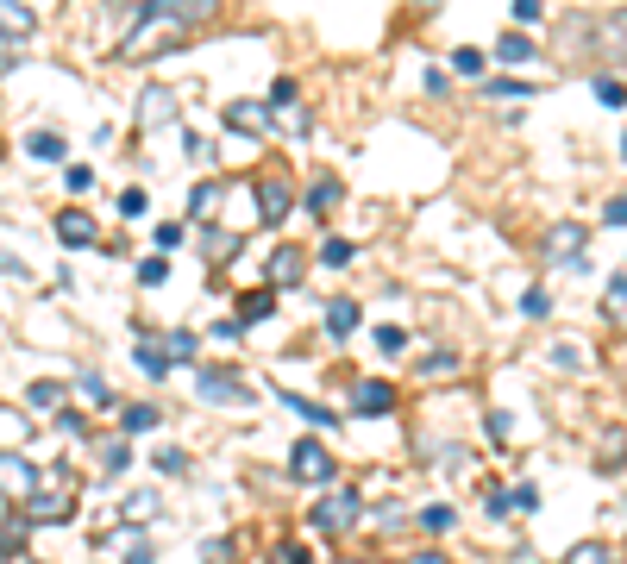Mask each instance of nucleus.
I'll list each match as a JSON object with an SVG mask.
<instances>
[{
  "instance_id": "nucleus-1",
  "label": "nucleus",
  "mask_w": 627,
  "mask_h": 564,
  "mask_svg": "<svg viewBox=\"0 0 627 564\" xmlns=\"http://www.w3.org/2000/svg\"><path fill=\"white\" fill-rule=\"evenodd\" d=\"M182 38H189V26H182V19L145 7V13H138V38H126L113 57H120V63H145V57H157V51H176Z\"/></svg>"
},
{
  "instance_id": "nucleus-2",
  "label": "nucleus",
  "mask_w": 627,
  "mask_h": 564,
  "mask_svg": "<svg viewBox=\"0 0 627 564\" xmlns=\"http://www.w3.org/2000/svg\"><path fill=\"white\" fill-rule=\"evenodd\" d=\"M195 395H201V402H214V408H251V402H258V389H251L239 370H201Z\"/></svg>"
},
{
  "instance_id": "nucleus-3",
  "label": "nucleus",
  "mask_w": 627,
  "mask_h": 564,
  "mask_svg": "<svg viewBox=\"0 0 627 564\" xmlns=\"http://www.w3.org/2000/svg\"><path fill=\"white\" fill-rule=\"evenodd\" d=\"M289 477L295 483H308V489H327L333 483V452L320 439H295V452H289Z\"/></svg>"
},
{
  "instance_id": "nucleus-4",
  "label": "nucleus",
  "mask_w": 627,
  "mask_h": 564,
  "mask_svg": "<svg viewBox=\"0 0 627 564\" xmlns=\"http://www.w3.org/2000/svg\"><path fill=\"white\" fill-rule=\"evenodd\" d=\"M358 489H327V496H320L314 502V514H308V521L320 527V533H352L358 527Z\"/></svg>"
},
{
  "instance_id": "nucleus-5",
  "label": "nucleus",
  "mask_w": 627,
  "mask_h": 564,
  "mask_svg": "<svg viewBox=\"0 0 627 564\" xmlns=\"http://www.w3.org/2000/svg\"><path fill=\"white\" fill-rule=\"evenodd\" d=\"M176 120H182V107H176V94L164 82H151L145 94H138V132H164Z\"/></svg>"
},
{
  "instance_id": "nucleus-6",
  "label": "nucleus",
  "mask_w": 627,
  "mask_h": 564,
  "mask_svg": "<svg viewBox=\"0 0 627 564\" xmlns=\"http://www.w3.org/2000/svg\"><path fill=\"white\" fill-rule=\"evenodd\" d=\"M289 207H295V182H289L283 170L258 176V214H264L270 226H283V220H289Z\"/></svg>"
},
{
  "instance_id": "nucleus-7",
  "label": "nucleus",
  "mask_w": 627,
  "mask_h": 564,
  "mask_svg": "<svg viewBox=\"0 0 627 564\" xmlns=\"http://www.w3.org/2000/svg\"><path fill=\"white\" fill-rule=\"evenodd\" d=\"M596 57L609 63V69L627 63V7H615V13H602V19H596Z\"/></svg>"
},
{
  "instance_id": "nucleus-8",
  "label": "nucleus",
  "mask_w": 627,
  "mask_h": 564,
  "mask_svg": "<svg viewBox=\"0 0 627 564\" xmlns=\"http://www.w3.org/2000/svg\"><path fill=\"white\" fill-rule=\"evenodd\" d=\"M264 276H270V289H301V276H308V251H301V245H276Z\"/></svg>"
},
{
  "instance_id": "nucleus-9",
  "label": "nucleus",
  "mask_w": 627,
  "mask_h": 564,
  "mask_svg": "<svg viewBox=\"0 0 627 564\" xmlns=\"http://www.w3.org/2000/svg\"><path fill=\"white\" fill-rule=\"evenodd\" d=\"M270 120V101H226V132H245V138H264Z\"/></svg>"
},
{
  "instance_id": "nucleus-10",
  "label": "nucleus",
  "mask_w": 627,
  "mask_h": 564,
  "mask_svg": "<svg viewBox=\"0 0 627 564\" xmlns=\"http://www.w3.org/2000/svg\"><path fill=\"white\" fill-rule=\"evenodd\" d=\"M0 489H7V496H32L38 489V464L19 458V452H0Z\"/></svg>"
},
{
  "instance_id": "nucleus-11",
  "label": "nucleus",
  "mask_w": 627,
  "mask_h": 564,
  "mask_svg": "<svg viewBox=\"0 0 627 564\" xmlns=\"http://www.w3.org/2000/svg\"><path fill=\"white\" fill-rule=\"evenodd\" d=\"M38 32V13L26 7V0H0V38L7 44H26Z\"/></svg>"
},
{
  "instance_id": "nucleus-12",
  "label": "nucleus",
  "mask_w": 627,
  "mask_h": 564,
  "mask_svg": "<svg viewBox=\"0 0 627 564\" xmlns=\"http://www.w3.org/2000/svg\"><path fill=\"white\" fill-rule=\"evenodd\" d=\"M339 201H345V182H339L333 170H320V176L308 182V214H314V220H327Z\"/></svg>"
},
{
  "instance_id": "nucleus-13",
  "label": "nucleus",
  "mask_w": 627,
  "mask_h": 564,
  "mask_svg": "<svg viewBox=\"0 0 627 564\" xmlns=\"http://www.w3.org/2000/svg\"><path fill=\"white\" fill-rule=\"evenodd\" d=\"M239 251H245V232H232V226H207V239H201V257H207V264H232Z\"/></svg>"
},
{
  "instance_id": "nucleus-14",
  "label": "nucleus",
  "mask_w": 627,
  "mask_h": 564,
  "mask_svg": "<svg viewBox=\"0 0 627 564\" xmlns=\"http://www.w3.org/2000/svg\"><path fill=\"white\" fill-rule=\"evenodd\" d=\"M76 514V496H26V521H69Z\"/></svg>"
},
{
  "instance_id": "nucleus-15",
  "label": "nucleus",
  "mask_w": 627,
  "mask_h": 564,
  "mask_svg": "<svg viewBox=\"0 0 627 564\" xmlns=\"http://www.w3.org/2000/svg\"><path fill=\"white\" fill-rule=\"evenodd\" d=\"M57 239H63L69 251L95 245V220H88V214H76V207H69V214H57Z\"/></svg>"
},
{
  "instance_id": "nucleus-16",
  "label": "nucleus",
  "mask_w": 627,
  "mask_h": 564,
  "mask_svg": "<svg viewBox=\"0 0 627 564\" xmlns=\"http://www.w3.org/2000/svg\"><path fill=\"white\" fill-rule=\"evenodd\" d=\"M151 7L170 13V19H182V26H201V19H214L220 0H151Z\"/></svg>"
},
{
  "instance_id": "nucleus-17",
  "label": "nucleus",
  "mask_w": 627,
  "mask_h": 564,
  "mask_svg": "<svg viewBox=\"0 0 627 564\" xmlns=\"http://www.w3.org/2000/svg\"><path fill=\"white\" fill-rule=\"evenodd\" d=\"M352 408L358 414H389V408H396V389H389V383H358L352 389Z\"/></svg>"
},
{
  "instance_id": "nucleus-18",
  "label": "nucleus",
  "mask_w": 627,
  "mask_h": 564,
  "mask_svg": "<svg viewBox=\"0 0 627 564\" xmlns=\"http://www.w3.org/2000/svg\"><path fill=\"white\" fill-rule=\"evenodd\" d=\"M352 326H358V301H352V295L327 301V333H333V339H352Z\"/></svg>"
},
{
  "instance_id": "nucleus-19",
  "label": "nucleus",
  "mask_w": 627,
  "mask_h": 564,
  "mask_svg": "<svg viewBox=\"0 0 627 564\" xmlns=\"http://www.w3.org/2000/svg\"><path fill=\"white\" fill-rule=\"evenodd\" d=\"M546 251H552V257H584V226H552Z\"/></svg>"
},
{
  "instance_id": "nucleus-20",
  "label": "nucleus",
  "mask_w": 627,
  "mask_h": 564,
  "mask_svg": "<svg viewBox=\"0 0 627 564\" xmlns=\"http://www.w3.org/2000/svg\"><path fill=\"white\" fill-rule=\"evenodd\" d=\"M26 151L44 157V163H57V157L69 151V138H63V132H32V138H26Z\"/></svg>"
},
{
  "instance_id": "nucleus-21",
  "label": "nucleus",
  "mask_w": 627,
  "mask_h": 564,
  "mask_svg": "<svg viewBox=\"0 0 627 564\" xmlns=\"http://www.w3.org/2000/svg\"><path fill=\"white\" fill-rule=\"evenodd\" d=\"M496 57H502V63H533V38L502 32V38H496Z\"/></svg>"
},
{
  "instance_id": "nucleus-22",
  "label": "nucleus",
  "mask_w": 627,
  "mask_h": 564,
  "mask_svg": "<svg viewBox=\"0 0 627 564\" xmlns=\"http://www.w3.org/2000/svg\"><path fill=\"white\" fill-rule=\"evenodd\" d=\"M195 351H201L195 333H164V358H170V364H195Z\"/></svg>"
},
{
  "instance_id": "nucleus-23",
  "label": "nucleus",
  "mask_w": 627,
  "mask_h": 564,
  "mask_svg": "<svg viewBox=\"0 0 627 564\" xmlns=\"http://www.w3.org/2000/svg\"><path fill=\"white\" fill-rule=\"evenodd\" d=\"M276 402H289V408H295L301 420H314V427H333V420H339V414H327V408H320V402H301V395H289V389H283V395H276Z\"/></svg>"
},
{
  "instance_id": "nucleus-24",
  "label": "nucleus",
  "mask_w": 627,
  "mask_h": 564,
  "mask_svg": "<svg viewBox=\"0 0 627 564\" xmlns=\"http://www.w3.org/2000/svg\"><path fill=\"white\" fill-rule=\"evenodd\" d=\"M138 364H145V376H170V358L151 345V333H138Z\"/></svg>"
},
{
  "instance_id": "nucleus-25",
  "label": "nucleus",
  "mask_w": 627,
  "mask_h": 564,
  "mask_svg": "<svg viewBox=\"0 0 627 564\" xmlns=\"http://www.w3.org/2000/svg\"><path fill=\"white\" fill-rule=\"evenodd\" d=\"M270 308H276V289H258V295H245V301H239V320L251 326V320H264Z\"/></svg>"
},
{
  "instance_id": "nucleus-26",
  "label": "nucleus",
  "mask_w": 627,
  "mask_h": 564,
  "mask_svg": "<svg viewBox=\"0 0 627 564\" xmlns=\"http://www.w3.org/2000/svg\"><path fill=\"white\" fill-rule=\"evenodd\" d=\"M602 314H609L615 326H627V276H621V282H609V295H602Z\"/></svg>"
},
{
  "instance_id": "nucleus-27",
  "label": "nucleus",
  "mask_w": 627,
  "mask_h": 564,
  "mask_svg": "<svg viewBox=\"0 0 627 564\" xmlns=\"http://www.w3.org/2000/svg\"><path fill=\"white\" fill-rule=\"evenodd\" d=\"M596 101L602 107H627V82H615L609 69H602V76H596Z\"/></svg>"
},
{
  "instance_id": "nucleus-28",
  "label": "nucleus",
  "mask_w": 627,
  "mask_h": 564,
  "mask_svg": "<svg viewBox=\"0 0 627 564\" xmlns=\"http://www.w3.org/2000/svg\"><path fill=\"white\" fill-rule=\"evenodd\" d=\"M452 76H483V51H477V44L452 51Z\"/></svg>"
},
{
  "instance_id": "nucleus-29",
  "label": "nucleus",
  "mask_w": 627,
  "mask_h": 564,
  "mask_svg": "<svg viewBox=\"0 0 627 564\" xmlns=\"http://www.w3.org/2000/svg\"><path fill=\"white\" fill-rule=\"evenodd\" d=\"M151 427H157V408L151 402H132L126 408V433H151Z\"/></svg>"
},
{
  "instance_id": "nucleus-30",
  "label": "nucleus",
  "mask_w": 627,
  "mask_h": 564,
  "mask_svg": "<svg viewBox=\"0 0 627 564\" xmlns=\"http://www.w3.org/2000/svg\"><path fill=\"white\" fill-rule=\"evenodd\" d=\"M565 564H609V546H602V539H584V546H571Z\"/></svg>"
},
{
  "instance_id": "nucleus-31",
  "label": "nucleus",
  "mask_w": 627,
  "mask_h": 564,
  "mask_svg": "<svg viewBox=\"0 0 627 564\" xmlns=\"http://www.w3.org/2000/svg\"><path fill=\"white\" fill-rule=\"evenodd\" d=\"M63 188H69V195H88V188H95V170H88V163H69V170H63Z\"/></svg>"
},
{
  "instance_id": "nucleus-32",
  "label": "nucleus",
  "mask_w": 627,
  "mask_h": 564,
  "mask_svg": "<svg viewBox=\"0 0 627 564\" xmlns=\"http://www.w3.org/2000/svg\"><path fill=\"white\" fill-rule=\"evenodd\" d=\"M26 402H32V408H57V402H63V383H32Z\"/></svg>"
},
{
  "instance_id": "nucleus-33",
  "label": "nucleus",
  "mask_w": 627,
  "mask_h": 564,
  "mask_svg": "<svg viewBox=\"0 0 627 564\" xmlns=\"http://www.w3.org/2000/svg\"><path fill=\"white\" fill-rule=\"evenodd\" d=\"M82 395H88V402H95V408H107V402H113V389H107V376H95V370H88V376H82Z\"/></svg>"
},
{
  "instance_id": "nucleus-34",
  "label": "nucleus",
  "mask_w": 627,
  "mask_h": 564,
  "mask_svg": "<svg viewBox=\"0 0 627 564\" xmlns=\"http://www.w3.org/2000/svg\"><path fill=\"white\" fill-rule=\"evenodd\" d=\"M26 552V527H0V558H19Z\"/></svg>"
},
{
  "instance_id": "nucleus-35",
  "label": "nucleus",
  "mask_w": 627,
  "mask_h": 564,
  "mask_svg": "<svg viewBox=\"0 0 627 564\" xmlns=\"http://www.w3.org/2000/svg\"><path fill=\"white\" fill-rule=\"evenodd\" d=\"M164 276H170V264H164V257H145V264H138V282H145V289H157Z\"/></svg>"
},
{
  "instance_id": "nucleus-36",
  "label": "nucleus",
  "mask_w": 627,
  "mask_h": 564,
  "mask_svg": "<svg viewBox=\"0 0 627 564\" xmlns=\"http://www.w3.org/2000/svg\"><path fill=\"white\" fill-rule=\"evenodd\" d=\"M157 470H164V477H182V470H189V458H182L176 445H164V452H157Z\"/></svg>"
},
{
  "instance_id": "nucleus-37",
  "label": "nucleus",
  "mask_w": 627,
  "mask_h": 564,
  "mask_svg": "<svg viewBox=\"0 0 627 564\" xmlns=\"http://www.w3.org/2000/svg\"><path fill=\"white\" fill-rule=\"evenodd\" d=\"M182 232H189V226H176V220H170V226H157L151 239H157V251H176V245H182Z\"/></svg>"
},
{
  "instance_id": "nucleus-38",
  "label": "nucleus",
  "mask_w": 627,
  "mask_h": 564,
  "mask_svg": "<svg viewBox=\"0 0 627 564\" xmlns=\"http://www.w3.org/2000/svg\"><path fill=\"white\" fill-rule=\"evenodd\" d=\"M421 527H433V533H446V527H452V508H446V502H433V508L421 514Z\"/></svg>"
},
{
  "instance_id": "nucleus-39",
  "label": "nucleus",
  "mask_w": 627,
  "mask_h": 564,
  "mask_svg": "<svg viewBox=\"0 0 627 564\" xmlns=\"http://www.w3.org/2000/svg\"><path fill=\"white\" fill-rule=\"evenodd\" d=\"M490 94H533V82H521V76H496V82H483Z\"/></svg>"
},
{
  "instance_id": "nucleus-40",
  "label": "nucleus",
  "mask_w": 627,
  "mask_h": 564,
  "mask_svg": "<svg viewBox=\"0 0 627 564\" xmlns=\"http://www.w3.org/2000/svg\"><path fill=\"white\" fill-rule=\"evenodd\" d=\"M320 257L339 270V264H352V245H345V239H327V245H320Z\"/></svg>"
},
{
  "instance_id": "nucleus-41",
  "label": "nucleus",
  "mask_w": 627,
  "mask_h": 564,
  "mask_svg": "<svg viewBox=\"0 0 627 564\" xmlns=\"http://www.w3.org/2000/svg\"><path fill=\"white\" fill-rule=\"evenodd\" d=\"M377 345H383V351H402L408 333H402V326H377Z\"/></svg>"
},
{
  "instance_id": "nucleus-42",
  "label": "nucleus",
  "mask_w": 627,
  "mask_h": 564,
  "mask_svg": "<svg viewBox=\"0 0 627 564\" xmlns=\"http://www.w3.org/2000/svg\"><path fill=\"white\" fill-rule=\"evenodd\" d=\"M214 201H220V188L201 182V188H195V214H214Z\"/></svg>"
},
{
  "instance_id": "nucleus-43",
  "label": "nucleus",
  "mask_w": 627,
  "mask_h": 564,
  "mask_svg": "<svg viewBox=\"0 0 627 564\" xmlns=\"http://www.w3.org/2000/svg\"><path fill=\"white\" fill-rule=\"evenodd\" d=\"M126 564H157V552L145 546V539H138V527H132V552H126Z\"/></svg>"
},
{
  "instance_id": "nucleus-44",
  "label": "nucleus",
  "mask_w": 627,
  "mask_h": 564,
  "mask_svg": "<svg viewBox=\"0 0 627 564\" xmlns=\"http://www.w3.org/2000/svg\"><path fill=\"white\" fill-rule=\"evenodd\" d=\"M120 214H126V220L145 214V188H126V195H120Z\"/></svg>"
},
{
  "instance_id": "nucleus-45",
  "label": "nucleus",
  "mask_w": 627,
  "mask_h": 564,
  "mask_svg": "<svg viewBox=\"0 0 627 564\" xmlns=\"http://www.w3.org/2000/svg\"><path fill=\"white\" fill-rule=\"evenodd\" d=\"M276 107H295V82H276V88H270V113H276Z\"/></svg>"
},
{
  "instance_id": "nucleus-46",
  "label": "nucleus",
  "mask_w": 627,
  "mask_h": 564,
  "mask_svg": "<svg viewBox=\"0 0 627 564\" xmlns=\"http://www.w3.org/2000/svg\"><path fill=\"white\" fill-rule=\"evenodd\" d=\"M602 220H609V226H627V195H615L609 207H602Z\"/></svg>"
},
{
  "instance_id": "nucleus-47",
  "label": "nucleus",
  "mask_w": 627,
  "mask_h": 564,
  "mask_svg": "<svg viewBox=\"0 0 627 564\" xmlns=\"http://www.w3.org/2000/svg\"><path fill=\"white\" fill-rule=\"evenodd\" d=\"M57 433H76V439H82V433H88V420H82V414H76V408H69V414H63V420H57Z\"/></svg>"
},
{
  "instance_id": "nucleus-48",
  "label": "nucleus",
  "mask_w": 627,
  "mask_h": 564,
  "mask_svg": "<svg viewBox=\"0 0 627 564\" xmlns=\"http://www.w3.org/2000/svg\"><path fill=\"white\" fill-rule=\"evenodd\" d=\"M508 508H527V514H533V508H540V489H515V496H508Z\"/></svg>"
},
{
  "instance_id": "nucleus-49",
  "label": "nucleus",
  "mask_w": 627,
  "mask_h": 564,
  "mask_svg": "<svg viewBox=\"0 0 627 564\" xmlns=\"http://www.w3.org/2000/svg\"><path fill=\"white\" fill-rule=\"evenodd\" d=\"M214 339H226V345H232V339H245V320H220V326H214Z\"/></svg>"
},
{
  "instance_id": "nucleus-50",
  "label": "nucleus",
  "mask_w": 627,
  "mask_h": 564,
  "mask_svg": "<svg viewBox=\"0 0 627 564\" xmlns=\"http://www.w3.org/2000/svg\"><path fill=\"white\" fill-rule=\"evenodd\" d=\"M421 82H427V94H446V88H452V76H446V69H427Z\"/></svg>"
},
{
  "instance_id": "nucleus-51",
  "label": "nucleus",
  "mask_w": 627,
  "mask_h": 564,
  "mask_svg": "<svg viewBox=\"0 0 627 564\" xmlns=\"http://www.w3.org/2000/svg\"><path fill=\"white\" fill-rule=\"evenodd\" d=\"M515 19H521V26H533V19H540V0H515Z\"/></svg>"
},
{
  "instance_id": "nucleus-52",
  "label": "nucleus",
  "mask_w": 627,
  "mask_h": 564,
  "mask_svg": "<svg viewBox=\"0 0 627 564\" xmlns=\"http://www.w3.org/2000/svg\"><path fill=\"white\" fill-rule=\"evenodd\" d=\"M13 63H19V44H7V38H0V76H7Z\"/></svg>"
},
{
  "instance_id": "nucleus-53",
  "label": "nucleus",
  "mask_w": 627,
  "mask_h": 564,
  "mask_svg": "<svg viewBox=\"0 0 627 564\" xmlns=\"http://www.w3.org/2000/svg\"><path fill=\"white\" fill-rule=\"evenodd\" d=\"M270 564H308V552H301V546H283V552H276Z\"/></svg>"
},
{
  "instance_id": "nucleus-54",
  "label": "nucleus",
  "mask_w": 627,
  "mask_h": 564,
  "mask_svg": "<svg viewBox=\"0 0 627 564\" xmlns=\"http://www.w3.org/2000/svg\"><path fill=\"white\" fill-rule=\"evenodd\" d=\"M408 564H446V558H439V552H414Z\"/></svg>"
},
{
  "instance_id": "nucleus-55",
  "label": "nucleus",
  "mask_w": 627,
  "mask_h": 564,
  "mask_svg": "<svg viewBox=\"0 0 627 564\" xmlns=\"http://www.w3.org/2000/svg\"><path fill=\"white\" fill-rule=\"evenodd\" d=\"M0 270H26V264H19V257H7V251H0Z\"/></svg>"
},
{
  "instance_id": "nucleus-56",
  "label": "nucleus",
  "mask_w": 627,
  "mask_h": 564,
  "mask_svg": "<svg viewBox=\"0 0 627 564\" xmlns=\"http://www.w3.org/2000/svg\"><path fill=\"white\" fill-rule=\"evenodd\" d=\"M414 7H439V0H414Z\"/></svg>"
}]
</instances>
